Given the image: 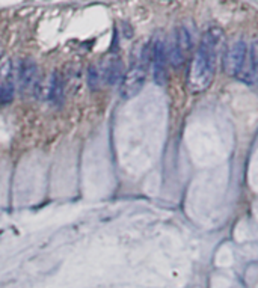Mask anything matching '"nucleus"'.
Listing matches in <instances>:
<instances>
[{
  "label": "nucleus",
  "mask_w": 258,
  "mask_h": 288,
  "mask_svg": "<svg viewBox=\"0 0 258 288\" xmlns=\"http://www.w3.org/2000/svg\"><path fill=\"white\" fill-rule=\"evenodd\" d=\"M222 35L224 32L219 27H211L206 30L201 38L189 76V86L195 94L206 91L211 85L217 64V54H219V47L222 43Z\"/></svg>",
  "instance_id": "1"
},
{
  "label": "nucleus",
  "mask_w": 258,
  "mask_h": 288,
  "mask_svg": "<svg viewBox=\"0 0 258 288\" xmlns=\"http://www.w3.org/2000/svg\"><path fill=\"white\" fill-rule=\"evenodd\" d=\"M151 59V47H145L142 53V60L133 65L121 80V95L123 98H133L142 89L147 79V62Z\"/></svg>",
  "instance_id": "2"
},
{
  "label": "nucleus",
  "mask_w": 258,
  "mask_h": 288,
  "mask_svg": "<svg viewBox=\"0 0 258 288\" xmlns=\"http://www.w3.org/2000/svg\"><path fill=\"white\" fill-rule=\"evenodd\" d=\"M190 49H192L190 32L184 26L178 27L174 32L172 41H171L169 49H168V60H169V64L174 68H180L184 64L186 56L190 52Z\"/></svg>",
  "instance_id": "3"
},
{
  "label": "nucleus",
  "mask_w": 258,
  "mask_h": 288,
  "mask_svg": "<svg viewBox=\"0 0 258 288\" xmlns=\"http://www.w3.org/2000/svg\"><path fill=\"white\" fill-rule=\"evenodd\" d=\"M246 56H248V46L245 41H235V43H232L224 56L225 73L232 77H239L243 71Z\"/></svg>",
  "instance_id": "4"
},
{
  "label": "nucleus",
  "mask_w": 258,
  "mask_h": 288,
  "mask_svg": "<svg viewBox=\"0 0 258 288\" xmlns=\"http://www.w3.org/2000/svg\"><path fill=\"white\" fill-rule=\"evenodd\" d=\"M151 62H153V77L157 85L163 86L168 80V47L165 41L157 39L151 47Z\"/></svg>",
  "instance_id": "5"
},
{
  "label": "nucleus",
  "mask_w": 258,
  "mask_h": 288,
  "mask_svg": "<svg viewBox=\"0 0 258 288\" xmlns=\"http://www.w3.org/2000/svg\"><path fill=\"white\" fill-rule=\"evenodd\" d=\"M38 79V65L33 59L26 57L20 60L18 65V86L23 92L30 91L36 85Z\"/></svg>",
  "instance_id": "6"
},
{
  "label": "nucleus",
  "mask_w": 258,
  "mask_h": 288,
  "mask_svg": "<svg viewBox=\"0 0 258 288\" xmlns=\"http://www.w3.org/2000/svg\"><path fill=\"white\" fill-rule=\"evenodd\" d=\"M14 97V80H12V64L5 60L0 65V103H9Z\"/></svg>",
  "instance_id": "7"
},
{
  "label": "nucleus",
  "mask_w": 258,
  "mask_h": 288,
  "mask_svg": "<svg viewBox=\"0 0 258 288\" xmlns=\"http://www.w3.org/2000/svg\"><path fill=\"white\" fill-rule=\"evenodd\" d=\"M102 77L106 81V85H110V86L116 85L123 77V62L120 59H110L107 62V65L104 67V70H103Z\"/></svg>",
  "instance_id": "8"
},
{
  "label": "nucleus",
  "mask_w": 258,
  "mask_h": 288,
  "mask_svg": "<svg viewBox=\"0 0 258 288\" xmlns=\"http://www.w3.org/2000/svg\"><path fill=\"white\" fill-rule=\"evenodd\" d=\"M64 100V80L59 73H53L50 79V86H49V101L54 106L62 105Z\"/></svg>",
  "instance_id": "9"
},
{
  "label": "nucleus",
  "mask_w": 258,
  "mask_h": 288,
  "mask_svg": "<svg viewBox=\"0 0 258 288\" xmlns=\"http://www.w3.org/2000/svg\"><path fill=\"white\" fill-rule=\"evenodd\" d=\"M102 79H103V77H102L100 70L95 68V67H89V70H88V85H89L92 89H97V88H98V85H100V80H102Z\"/></svg>",
  "instance_id": "10"
},
{
  "label": "nucleus",
  "mask_w": 258,
  "mask_h": 288,
  "mask_svg": "<svg viewBox=\"0 0 258 288\" xmlns=\"http://www.w3.org/2000/svg\"><path fill=\"white\" fill-rule=\"evenodd\" d=\"M258 41V39H257ZM255 83L258 85V60H257V71H255Z\"/></svg>",
  "instance_id": "11"
},
{
  "label": "nucleus",
  "mask_w": 258,
  "mask_h": 288,
  "mask_svg": "<svg viewBox=\"0 0 258 288\" xmlns=\"http://www.w3.org/2000/svg\"><path fill=\"white\" fill-rule=\"evenodd\" d=\"M3 54V49H2V44H0V56Z\"/></svg>",
  "instance_id": "12"
}]
</instances>
